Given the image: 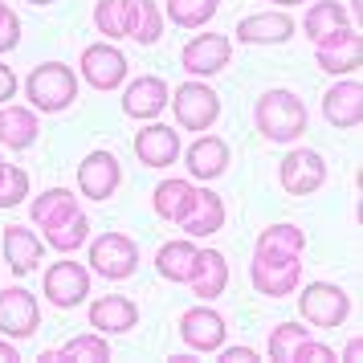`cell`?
I'll use <instances>...</instances> for the list:
<instances>
[{
  "label": "cell",
  "mask_w": 363,
  "mask_h": 363,
  "mask_svg": "<svg viewBox=\"0 0 363 363\" xmlns=\"http://www.w3.org/2000/svg\"><path fill=\"white\" fill-rule=\"evenodd\" d=\"M343 359H347V363H355V359H359V339H351V343H347Z\"/></svg>",
  "instance_id": "cell-41"
},
{
  "label": "cell",
  "mask_w": 363,
  "mask_h": 363,
  "mask_svg": "<svg viewBox=\"0 0 363 363\" xmlns=\"http://www.w3.org/2000/svg\"><path fill=\"white\" fill-rule=\"evenodd\" d=\"M25 94L33 102V111L57 115V111L74 106V99H78V74L69 66H62V62H41V66L29 74Z\"/></svg>",
  "instance_id": "cell-4"
},
{
  "label": "cell",
  "mask_w": 363,
  "mask_h": 363,
  "mask_svg": "<svg viewBox=\"0 0 363 363\" xmlns=\"http://www.w3.org/2000/svg\"><path fill=\"white\" fill-rule=\"evenodd\" d=\"M17 347H13V339H0V363H17Z\"/></svg>",
  "instance_id": "cell-40"
},
{
  "label": "cell",
  "mask_w": 363,
  "mask_h": 363,
  "mask_svg": "<svg viewBox=\"0 0 363 363\" xmlns=\"http://www.w3.org/2000/svg\"><path fill=\"white\" fill-rule=\"evenodd\" d=\"M94 25H99V33L106 37V41L127 37V0H99Z\"/></svg>",
  "instance_id": "cell-33"
},
{
  "label": "cell",
  "mask_w": 363,
  "mask_h": 363,
  "mask_svg": "<svg viewBox=\"0 0 363 363\" xmlns=\"http://www.w3.org/2000/svg\"><path fill=\"white\" fill-rule=\"evenodd\" d=\"M323 115H327L330 127L355 131L359 118H363V86L355 82V78H339V82L323 94Z\"/></svg>",
  "instance_id": "cell-16"
},
{
  "label": "cell",
  "mask_w": 363,
  "mask_h": 363,
  "mask_svg": "<svg viewBox=\"0 0 363 363\" xmlns=\"http://www.w3.org/2000/svg\"><path fill=\"white\" fill-rule=\"evenodd\" d=\"M363 13V0H351V17H359Z\"/></svg>",
  "instance_id": "cell-42"
},
{
  "label": "cell",
  "mask_w": 363,
  "mask_h": 363,
  "mask_svg": "<svg viewBox=\"0 0 363 363\" xmlns=\"http://www.w3.org/2000/svg\"><path fill=\"white\" fill-rule=\"evenodd\" d=\"M196 253L200 249L192 245V241H167V245H160V253H155V269H160V278L176 281V286H188L192 269H196Z\"/></svg>",
  "instance_id": "cell-26"
},
{
  "label": "cell",
  "mask_w": 363,
  "mask_h": 363,
  "mask_svg": "<svg viewBox=\"0 0 363 363\" xmlns=\"http://www.w3.org/2000/svg\"><path fill=\"white\" fill-rule=\"evenodd\" d=\"M249 281L265 298H286L302 286V253H286L274 245H253Z\"/></svg>",
  "instance_id": "cell-3"
},
{
  "label": "cell",
  "mask_w": 363,
  "mask_h": 363,
  "mask_svg": "<svg viewBox=\"0 0 363 363\" xmlns=\"http://www.w3.org/2000/svg\"><path fill=\"white\" fill-rule=\"evenodd\" d=\"M184 164H188V176L192 180H216L229 172V143L220 135H200L192 147L184 151Z\"/></svg>",
  "instance_id": "cell-17"
},
{
  "label": "cell",
  "mask_w": 363,
  "mask_h": 363,
  "mask_svg": "<svg viewBox=\"0 0 363 363\" xmlns=\"http://www.w3.org/2000/svg\"><path fill=\"white\" fill-rule=\"evenodd\" d=\"M192 294L200 302H213V298L225 294V286H229V262H225V253H216V249H200L196 253V269H192Z\"/></svg>",
  "instance_id": "cell-22"
},
{
  "label": "cell",
  "mask_w": 363,
  "mask_h": 363,
  "mask_svg": "<svg viewBox=\"0 0 363 363\" xmlns=\"http://www.w3.org/2000/svg\"><path fill=\"white\" fill-rule=\"evenodd\" d=\"M90 327L99 335H127L131 327H139V306L123 294H106L90 302Z\"/></svg>",
  "instance_id": "cell-21"
},
{
  "label": "cell",
  "mask_w": 363,
  "mask_h": 363,
  "mask_svg": "<svg viewBox=\"0 0 363 363\" xmlns=\"http://www.w3.org/2000/svg\"><path fill=\"white\" fill-rule=\"evenodd\" d=\"M41 253H45V245H41V237L33 229H25V225H9L4 229V262H9L13 274H33Z\"/></svg>",
  "instance_id": "cell-24"
},
{
  "label": "cell",
  "mask_w": 363,
  "mask_h": 363,
  "mask_svg": "<svg viewBox=\"0 0 363 363\" xmlns=\"http://www.w3.org/2000/svg\"><path fill=\"white\" fill-rule=\"evenodd\" d=\"M220 0H167V21H176L180 29H204L216 17Z\"/></svg>",
  "instance_id": "cell-31"
},
{
  "label": "cell",
  "mask_w": 363,
  "mask_h": 363,
  "mask_svg": "<svg viewBox=\"0 0 363 363\" xmlns=\"http://www.w3.org/2000/svg\"><path fill=\"white\" fill-rule=\"evenodd\" d=\"M237 41L241 45H281V41H290L294 37V21L286 17V13H253V17L237 21Z\"/></svg>",
  "instance_id": "cell-19"
},
{
  "label": "cell",
  "mask_w": 363,
  "mask_h": 363,
  "mask_svg": "<svg viewBox=\"0 0 363 363\" xmlns=\"http://www.w3.org/2000/svg\"><path fill=\"white\" fill-rule=\"evenodd\" d=\"M78 69H82L86 86H94V90L106 94V90H118L123 86V78H127V57H123V50H118L115 41H94V45L82 50Z\"/></svg>",
  "instance_id": "cell-10"
},
{
  "label": "cell",
  "mask_w": 363,
  "mask_h": 363,
  "mask_svg": "<svg viewBox=\"0 0 363 363\" xmlns=\"http://www.w3.org/2000/svg\"><path fill=\"white\" fill-rule=\"evenodd\" d=\"M29 4H53V0H29Z\"/></svg>",
  "instance_id": "cell-45"
},
{
  "label": "cell",
  "mask_w": 363,
  "mask_h": 363,
  "mask_svg": "<svg viewBox=\"0 0 363 363\" xmlns=\"http://www.w3.org/2000/svg\"><path fill=\"white\" fill-rule=\"evenodd\" d=\"M180 229L188 237H213V233H220L225 229V200L216 196L213 188H196V200L184 213Z\"/></svg>",
  "instance_id": "cell-23"
},
{
  "label": "cell",
  "mask_w": 363,
  "mask_h": 363,
  "mask_svg": "<svg viewBox=\"0 0 363 363\" xmlns=\"http://www.w3.org/2000/svg\"><path fill=\"white\" fill-rule=\"evenodd\" d=\"M25 196H29V172L9 164V172L0 176V208H17Z\"/></svg>",
  "instance_id": "cell-35"
},
{
  "label": "cell",
  "mask_w": 363,
  "mask_h": 363,
  "mask_svg": "<svg viewBox=\"0 0 363 363\" xmlns=\"http://www.w3.org/2000/svg\"><path fill=\"white\" fill-rule=\"evenodd\" d=\"M302 339H311V327H298V323H278V327L269 330V355H274L278 363H290Z\"/></svg>",
  "instance_id": "cell-32"
},
{
  "label": "cell",
  "mask_w": 363,
  "mask_h": 363,
  "mask_svg": "<svg viewBox=\"0 0 363 363\" xmlns=\"http://www.w3.org/2000/svg\"><path fill=\"white\" fill-rule=\"evenodd\" d=\"M176 106V123L184 131H208L216 118H220V94L208 82H184L176 86V99H167Z\"/></svg>",
  "instance_id": "cell-6"
},
{
  "label": "cell",
  "mask_w": 363,
  "mask_h": 363,
  "mask_svg": "<svg viewBox=\"0 0 363 363\" xmlns=\"http://www.w3.org/2000/svg\"><path fill=\"white\" fill-rule=\"evenodd\" d=\"M160 33H164V17L155 0H127V37L139 45H155Z\"/></svg>",
  "instance_id": "cell-28"
},
{
  "label": "cell",
  "mask_w": 363,
  "mask_h": 363,
  "mask_svg": "<svg viewBox=\"0 0 363 363\" xmlns=\"http://www.w3.org/2000/svg\"><path fill=\"white\" fill-rule=\"evenodd\" d=\"M278 180L290 196H314L327 184V160L314 147H294L278 167Z\"/></svg>",
  "instance_id": "cell-9"
},
{
  "label": "cell",
  "mask_w": 363,
  "mask_h": 363,
  "mask_svg": "<svg viewBox=\"0 0 363 363\" xmlns=\"http://www.w3.org/2000/svg\"><path fill=\"white\" fill-rule=\"evenodd\" d=\"M220 363H257L253 347H220Z\"/></svg>",
  "instance_id": "cell-38"
},
{
  "label": "cell",
  "mask_w": 363,
  "mask_h": 363,
  "mask_svg": "<svg viewBox=\"0 0 363 363\" xmlns=\"http://www.w3.org/2000/svg\"><path fill=\"white\" fill-rule=\"evenodd\" d=\"M192 200H196V188H192L188 180H164L155 192H151V208H155V216L180 225L184 213L192 208Z\"/></svg>",
  "instance_id": "cell-27"
},
{
  "label": "cell",
  "mask_w": 363,
  "mask_h": 363,
  "mask_svg": "<svg viewBox=\"0 0 363 363\" xmlns=\"http://www.w3.org/2000/svg\"><path fill=\"white\" fill-rule=\"evenodd\" d=\"M29 216L33 225L45 233V245L57 249V253H74L78 245H86L90 237V220L78 208V196L69 188H50L29 204Z\"/></svg>",
  "instance_id": "cell-1"
},
{
  "label": "cell",
  "mask_w": 363,
  "mask_h": 363,
  "mask_svg": "<svg viewBox=\"0 0 363 363\" xmlns=\"http://www.w3.org/2000/svg\"><path fill=\"white\" fill-rule=\"evenodd\" d=\"M298 294V311L302 318L318 330H335L347 323L351 314V298H347L343 286H330V281H311L306 290H294Z\"/></svg>",
  "instance_id": "cell-5"
},
{
  "label": "cell",
  "mask_w": 363,
  "mask_h": 363,
  "mask_svg": "<svg viewBox=\"0 0 363 363\" xmlns=\"http://www.w3.org/2000/svg\"><path fill=\"white\" fill-rule=\"evenodd\" d=\"M314 62L318 69H327L335 78H343V74H355L363 62V37L355 25H343V29H335L330 37L323 41H314Z\"/></svg>",
  "instance_id": "cell-8"
},
{
  "label": "cell",
  "mask_w": 363,
  "mask_h": 363,
  "mask_svg": "<svg viewBox=\"0 0 363 363\" xmlns=\"http://www.w3.org/2000/svg\"><path fill=\"white\" fill-rule=\"evenodd\" d=\"M335 359H339V355H335V351H330L327 343L302 339V343H298V351H294V359H290V363H335Z\"/></svg>",
  "instance_id": "cell-37"
},
{
  "label": "cell",
  "mask_w": 363,
  "mask_h": 363,
  "mask_svg": "<svg viewBox=\"0 0 363 363\" xmlns=\"http://www.w3.org/2000/svg\"><path fill=\"white\" fill-rule=\"evenodd\" d=\"M62 359H78V363H102V359H111V343H106V335H78V339H69L66 347H57L53 351V363H62Z\"/></svg>",
  "instance_id": "cell-30"
},
{
  "label": "cell",
  "mask_w": 363,
  "mask_h": 363,
  "mask_svg": "<svg viewBox=\"0 0 363 363\" xmlns=\"http://www.w3.org/2000/svg\"><path fill=\"white\" fill-rule=\"evenodd\" d=\"M90 269L106 281H123L139 269V249L127 233H102L90 245Z\"/></svg>",
  "instance_id": "cell-7"
},
{
  "label": "cell",
  "mask_w": 363,
  "mask_h": 363,
  "mask_svg": "<svg viewBox=\"0 0 363 363\" xmlns=\"http://www.w3.org/2000/svg\"><path fill=\"white\" fill-rule=\"evenodd\" d=\"M225 318L204 302V306H192V311L180 314V339L184 347H192V351H204V355H213L225 347Z\"/></svg>",
  "instance_id": "cell-13"
},
{
  "label": "cell",
  "mask_w": 363,
  "mask_h": 363,
  "mask_svg": "<svg viewBox=\"0 0 363 363\" xmlns=\"http://www.w3.org/2000/svg\"><path fill=\"white\" fill-rule=\"evenodd\" d=\"M17 41H21V17L4 4V0H0V53L13 50Z\"/></svg>",
  "instance_id": "cell-36"
},
{
  "label": "cell",
  "mask_w": 363,
  "mask_h": 363,
  "mask_svg": "<svg viewBox=\"0 0 363 363\" xmlns=\"http://www.w3.org/2000/svg\"><path fill=\"white\" fill-rule=\"evenodd\" d=\"M167 99H172V90H167L164 78H155V74L135 78V82L123 90V115L127 118H155L167 106Z\"/></svg>",
  "instance_id": "cell-20"
},
{
  "label": "cell",
  "mask_w": 363,
  "mask_h": 363,
  "mask_svg": "<svg viewBox=\"0 0 363 363\" xmlns=\"http://www.w3.org/2000/svg\"><path fill=\"white\" fill-rule=\"evenodd\" d=\"M343 25H347V9L339 0H318V4L306 9V37L311 41H323V37H330Z\"/></svg>",
  "instance_id": "cell-29"
},
{
  "label": "cell",
  "mask_w": 363,
  "mask_h": 363,
  "mask_svg": "<svg viewBox=\"0 0 363 363\" xmlns=\"http://www.w3.org/2000/svg\"><path fill=\"white\" fill-rule=\"evenodd\" d=\"M253 118H257V131L269 139V143H294L298 135L306 131V102L298 99L294 90H265L257 106H253Z\"/></svg>",
  "instance_id": "cell-2"
},
{
  "label": "cell",
  "mask_w": 363,
  "mask_h": 363,
  "mask_svg": "<svg viewBox=\"0 0 363 363\" xmlns=\"http://www.w3.org/2000/svg\"><path fill=\"white\" fill-rule=\"evenodd\" d=\"M118 180H123V167H118V160L111 151H90L82 164H78V188L90 200H111Z\"/></svg>",
  "instance_id": "cell-15"
},
{
  "label": "cell",
  "mask_w": 363,
  "mask_h": 363,
  "mask_svg": "<svg viewBox=\"0 0 363 363\" xmlns=\"http://www.w3.org/2000/svg\"><path fill=\"white\" fill-rule=\"evenodd\" d=\"M274 4H281V9H290V4H302V0H274Z\"/></svg>",
  "instance_id": "cell-43"
},
{
  "label": "cell",
  "mask_w": 363,
  "mask_h": 363,
  "mask_svg": "<svg viewBox=\"0 0 363 363\" xmlns=\"http://www.w3.org/2000/svg\"><path fill=\"white\" fill-rule=\"evenodd\" d=\"M180 131L164 127V123H151L135 135V155L143 160V167H167L180 160Z\"/></svg>",
  "instance_id": "cell-18"
},
{
  "label": "cell",
  "mask_w": 363,
  "mask_h": 363,
  "mask_svg": "<svg viewBox=\"0 0 363 363\" xmlns=\"http://www.w3.org/2000/svg\"><path fill=\"white\" fill-rule=\"evenodd\" d=\"M37 115L29 106H0V147L25 151L37 143Z\"/></svg>",
  "instance_id": "cell-25"
},
{
  "label": "cell",
  "mask_w": 363,
  "mask_h": 363,
  "mask_svg": "<svg viewBox=\"0 0 363 363\" xmlns=\"http://www.w3.org/2000/svg\"><path fill=\"white\" fill-rule=\"evenodd\" d=\"M9 99H17V74L0 62V106H4Z\"/></svg>",
  "instance_id": "cell-39"
},
{
  "label": "cell",
  "mask_w": 363,
  "mask_h": 363,
  "mask_svg": "<svg viewBox=\"0 0 363 363\" xmlns=\"http://www.w3.org/2000/svg\"><path fill=\"white\" fill-rule=\"evenodd\" d=\"M233 57V41L225 33H196L180 53V66L192 74V78H213L229 66Z\"/></svg>",
  "instance_id": "cell-12"
},
{
  "label": "cell",
  "mask_w": 363,
  "mask_h": 363,
  "mask_svg": "<svg viewBox=\"0 0 363 363\" xmlns=\"http://www.w3.org/2000/svg\"><path fill=\"white\" fill-rule=\"evenodd\" d=\"M257 245H274V249H286V253H306V233L298 225H269V229L257 233Z\"/></svg>",
  "instance_id": "cell-34"
},
{
  "label": "cell",
  "mask_w": 363,
  "mask_h": 363,
  "mask_svg": "<svg viewBox=\"0 0 363 363\" xmlns=\"http://www.w3.org/2000/svg\"><path fill=\"white\" fill-rule=\"evenodd\" d=\"M86 294H90V269H86V265L53 262L50 269H45V298H50L53 306L69 311V306L86 302Z\"/></svg>",
  "instance_id": "cell-14"
},
{
  "label": "cell",
  "mask_w": 363,
  "mask_h": 363,
  "mask_svg": "<svg viewBox=\"0 0 363 363\" xmlns=\"http://www.w3.org/2000/svg\"><path fill=\"white\" fill-rule=\"evenodd\" d=\"M4 172H9V164H4V160H0V176H4Z\"/></svg>",
  "instance_id": "cell-44"
},
{
  "label": "cell",
  "mask_w": 363,
  "mask_h": 363,
  "mask_svg": "<svg viewBox=\"0 0 363 363\" xmlns=\"http://www.w3.org/2000/svg\"><path fill=\"white\" fill-rule=\"evenodd\" d=\"M37 327H41L37 294H29L25 286L0 290V335H4V339H29Z\"/></svg>",
  "instance_id": "cell-11"
}]
</instances>
